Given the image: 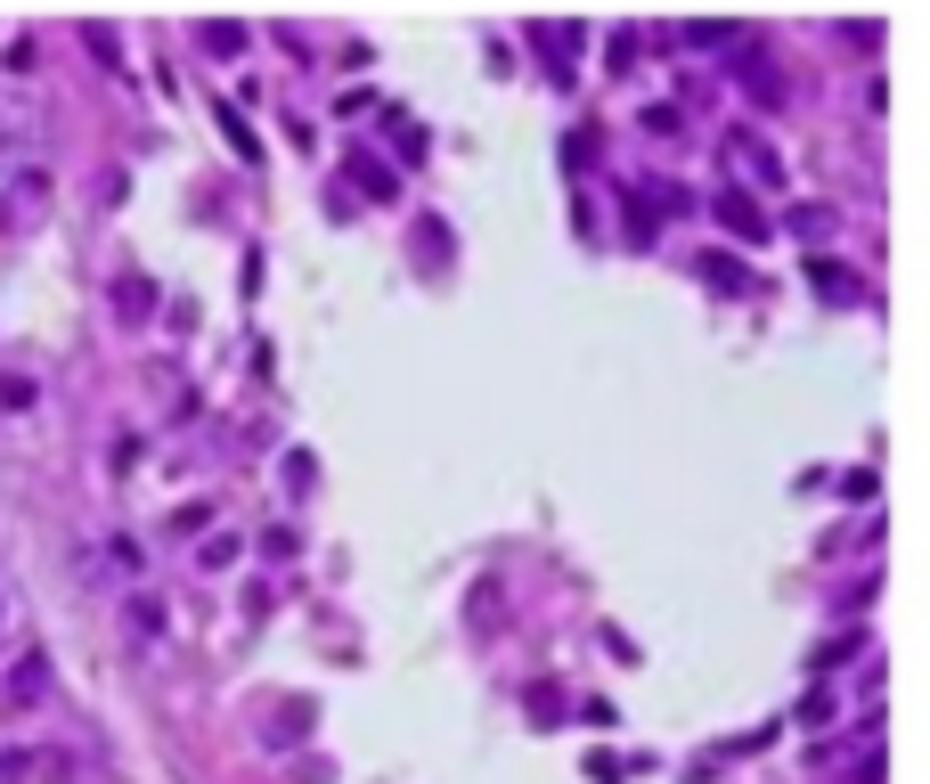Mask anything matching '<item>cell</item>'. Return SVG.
Here are the masks:
<instances>
[{
  "instance_id": "cell-5",
  "label": "cell",
  "mask_w": 930,
  "mask_h": 784,
  "mask_svg": "<svg viewBox=\"0 0 930 784\" xmlns=\"http://www.w3.org/2000/svg\"><path fill=\"white\" fill-rule=\"evenodd\" d=\"M33 401H41V384H33V377H0V409H9V417H25Z\"/></svg>"
},
{
  "instance_id": "cell-8",
  "label": "cell",
  "mask_w": 930,
  "mask_h": 784,
  "mask_svg": "<svg viewBox=\"0 0 930 784\" xmlns=\"http://www.w3.org/2000/svg\"><path fill=\"white\" fill-rule=\"evenodd\" d=\"M221 131H229V148H237V156H254V139H245V115H237V107H221Z\"/></svg>"
},
{
  "instance_id": "cell-4",
  "label": "cell",
  "mask_w": 930,
  "mask_h": 784,
  "mask_svg": "<svg viewBox=\"0 0 930 784\" xmlns=\"http://www.w3.org/2000/svg\"><path fill=\"white\" fill-rule=\"evenodd\" d=\"M41 687H50V670H41V654H25V663L9 670V695H17V703H33Z\"/></svg>"
},
{
  "instance_id": "cell-3",
  "label": "cell",
  "mask_w": 930,
  "mask_h": 784,
  "mask_svg": "<svg viewBox=\"0 0 930 784\" xmlns=\"http://www.w3.org/2000/svg\"><path fill=\"white\" fill-rule=\"evenodd\" d=\"M196 41H204L213 57H237V50H245V25H229V17H213V25H196Z\"/></svg>"
},
{
  "instance_id": "cell-6",
  "label": "cell",
  "mask_w": 930,
  "mask_h": 784,
  "mask_svg": "<svg viewBox=\"0 0 930 784\" xmlns=\"http://www.w3.org/2000/svg\"><path fill=\"white\" fill-rule=\"evenodd\" d=\"M41 769V752H0V784H33Z\"/></svg>"
},
{
  "instance_id": "cell-1",
  "label": "cell",
  "mask_w": 930,
  "mask_h": 784,
  "mask_svg": "<svg viewBox=\"0 0 930 784\" xmlns=\"http://www.w3.org/2000/svg\"><path fill=\"white\" fill-rule=\"evenodd\" d=\"M148 311H156V278L122 271V278H115V319H122V327H148Z\"/></svg>"
},
{
  "instance_id": "cell-2",
  "label": "cell",
  "mask_w": 930,
  "mask_h": 784,
  "mask_svg": "<svg viewBox=\"0 0 930 784\" xmlns=\"http://www.w3.org/2000/svg\"><path fill=\"white\" fill-rule=\"evenodd\" d=\"M82 50H90L107 74H122V41H115V25H82Z\"/></svg>"
},
{
  "instance_id": "cell-7",
  "label": "cell",
  "mask_w": 930,
  "mask_h": 784,
  "mask_svg": "<svg viewBox=\"0 0 930 784\" xmlns=\"http://www.w3.org/2000/svg\"><path fill=\"white\" fill-rule=\"evenodd\" d=\"M351 172H360V189H376V197H392V172H384V163H367V156H360V163H351Z\"/></svg>"
}]
</instances>
